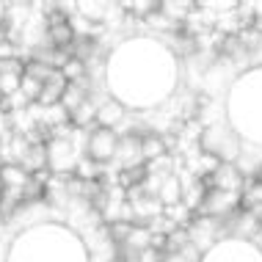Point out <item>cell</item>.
I'll use <instances>...</instances> for the list:
<instances>
[{"label":"cell","instance_id":"cell-1","mask_svg":"<svg viewBox=\"0 0 262 262\" xmlns=\"http://www.w3.org/2000/svg\"><path fill=\"white\" fill-rule=\"evenodd\" d=\"M199 152L210 155V158L218 160V163H235L240 155H243V146H240V138L232 127L207 124L199 133Z\"/></svg>","mask_w":262,"mask_h":262},{"label":"cell","instance_id":"cell-2","mask_svg":"<svg viewBox=\"0 0 262 262\" xmlns=\"http://www.w3.org/2000/svg\"><path fill=\"white\" fill-rule=\"evenodd\" d=\"M116 146H119V133L108 130V127H91L83 133V158L97 163V166H108L116 158Z\"/></svg>","mask_w":262,"mask_h":262},{"label":"cell","instance_id":"cell-3","mask_svg":"<svg viewBox=\"0 0 262 262\" xmlns=\"http://www.w3.org/2000/svg\"><path fill=\"white\" fill-rule=\"evenodd\" d=\"M75 136L77 130L69 138H50L47 141V171L53 174H72L77 160L83 158V152L75 146Z\"/></svg>","mask_w":262,"mask_h":262},{"label":"cell","instance_id":"cell-4","mask_svg":"<svg viewBox=\"0 0 262 262\" xmlns=\"http://www.w3.org/2000/svg\"><path fill=\"white\" fill-rule=\"evenodd\" d=\"M240 207V196L237 193H226V190H215V188H207L202 204L196 207L193 215L199 218H212V221H221V218L232 215Z\"/></svg>","mask_w":262,"mask_h":262},{"label":"cell","instance_id":"cell-5","mask_svg":"<svg viewBox=\"0 0 262 262\" xmlns=\"http://www.w3.org/2000/svg\"><path fill=\"white\" fill-rule=\"evenodd\" d=\"M204 185L207 188H215V190H226V193H243V185H246V177L240 171L237 163H218L215 168L210 171V177H204Z\"/></svg>","mask_w":262,"mask_h":262},{"label":"cell","instance_id":"cell-6","mask_svg":"<svg viewBox=\"0 0 262 262\" xmlns=\"http://www.w3.org/2000/svg\"><path fill=\"white\" fill-rule=\"evenodd\" d=\"M113 160L119 163V171H122V168L144 166V155H141V133H136V130L119 133V146H116V158Z\"/></svg>","mask_w":262,"mask_h":262},{"label":"cell","instance_id":"cell-7","mask_svg":"<svg viewBox=\"0 0 262 262\" xmlns=\"http://www.w3.org/2000/svg\"><path fill=\"white\" fill-rule=\"evenodd\" d=\"M33 177L23 171L19 166H14V163H3V171H0V190H6L9 196H14V199H19V204H23V193L28 188V182H31Z\"/></svg>","mask_w":262,"mask_h":262},{"label":"cell","instance_id":"cell-8","mask_svg":"<svg viewBox=\"0 0 262 262\" xmlns=\"http://www.w3.org/2000/svg\"><path fill=\"white\" fill-rule=\"evenodd\" d=\"M124 116H127L124 102L113 100V97H105L102 102H97V116H94V124H97V127H108V130H116V127L124 122Z\"/></svg>","mask_w":262,"mask_h":262},{"label":"cell","instance_id":"cell-9","mask_svg":"<svg viewBox=\"0 0 262 262\" xmlns=\"http://www.w3.org/2000/svg\"><path fill=\"white\" fill-rule=\"evenodd\" d=\"M141 155H144V163L158 160L163 155H171V146H168V138L160 136V133H141Z\"/></svg>","mask_w":262,"mask_h":262},{"label":"cell","instance_id":"cell-10","mask_svg":"<svg viewBox=\"0 0 262 262\" xmlns=\"http://www.w3.org/2000/svg\"><path fill=\"white\" fill-rule=\"evenodd\" d=\"M63 89H67V80H63L61 72H55L47 83H41V91H39L36 105H39V108H53V105H61Z\"/></svg>","mask_w":262,"mask_h":262},{"label":"cell","instance_id":"cell-11","mask_svg":"<svg viewBox=\"0 0 262 262\" xmlns=\"http://www.w3.org/2000/svg\"><path fill=\"white\" fill-rule=\"evenodd\" d=\"M155 199L160 202L163 210L180 204V202H182V182H180V177H177V174L168 177V180L160 185V190H158V196H155Z\"/></svg>","mask_w":262,"mask_h":262},{"label":"cell","instance_id":"cell-12","mask_svg":"<svg viewBox=\"0 0 262 262\" xmlns=\"http://www.w3.org/2000/svg\"><path fill=\"white\" fill-rule=\"evenodd\" d=\"M25 77H33L36 83H47L50 77L55 75V69H50L47 63H41V61H33V58H25Z\"/></svg>","mask_w":262,"mask_h":262},{"label":"cell","instance_id":"cell-13","mask_svg":"<svg viewBox=\"0 0 262 262\" xmlns=\"http://www.w3.org/2000/svg\"><path fill=\"white\" fill-rule=\"evenodd\" d=\"M160 3H144V0H138V3H122V11H130V17H138V19H146L149 14L158 11Z\"/></svg>","mask_w":262,"mask_h":262},{"label":"cell","instance_id":"cell-14","mask_svg":"<svg viewBox=\"0 0 262 262\" xmlns=\"http://www.w3.org/2000/svg\"><path fill=\"white\" fill-rule=\"evenodd\" d=\"M39 91H41V83H36L33 77H25V75H23V83H19V94H23V100H25L28 105H36Z\"/></svg>","mask_w":262,"mask_h":262},{"label":"cell","instance_id":"cell-15","mask_svg":"<svg viewBox=\"0 0 262 262\" xmlns=\"http://www.w3.org/2000/svg\"><path fill=\"white\" fill-rule=\"evenodd\" d=\"M0 171H3V160H0Z\"/></svg>","mask_w":262,"mask_h":262}]
</instances>
